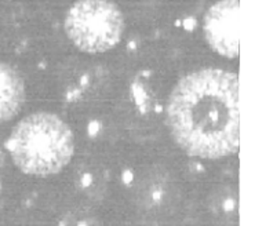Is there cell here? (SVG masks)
Returning <instances> with one entry per match:
<instances>
[{"mask_svg": "<svg viewBox=\"0 0 255 226\" xmlns=\"http://www.w3.org/2000/svg\"><path fill=\"white\" fill-rule=\"evenodd\" d=\"M166 120L188 155L208 160L235 155L240 145L238 75L222 69L186 75L168 97Z\"/></svg>", "mask_w": 255, "mask_h": 226, "instance_id": "obj_1", "label": "cell"}, {"mask_svg": "<svg viewBox=\"0 0 255 226\" xmlns=\"http://www.w3.org/2000/svg\"><path fill=\"white\" fill-rule=\"evenodd\" d=\"M6 148L24 174L48 177L62 171L73 157L75 138L71 127L57 114H29L12 128Z\"/></svg>", "mask_w": 255, "mask_h": 226, "instance_id": "obj_2", "label": "cell"}, {"mask_svg": "<svg viewBox=\"0 0 255 226\" xmlns=\"http://www.w3.org/2000/svg\"><path fill=\"white\" fill-rule=\"evenodd\" d=\"M65 32L84 53H105L122 40L125 17L109 0H77L66 12Z\"/></svg>", "mask_w": 255, "mask_h": 226, "instance_id": "obj_3", "label": "cell"}, {"mask_svg": "<svg viewBox=\"0 0 255 226\" xmlns=\"http://www.w3.org/2000/svg\"><path fill=\"white\" fill-rule=\"evenodd\" d=\"M240 3L239 0H220L204 15L203 32L215 53L226 58L239 55Z\"/></svg>", "mask_w": 255, "mask_h": 226, "instance_id": "obj_4", "label": "cell"}, {"mask_svg": "<svg viewBox=\"0 0 255 226\" xmlns=\"http://www.w3.org/2000/svg\"><path fill=\"white\" fill-rule=\"evenodd\" d=\"M24 101V80L14 68L0 62V123L14 119L21 111Z\"/></svg>", "mask_w": 255, "mask_h": 226, "instance_id": "obj_5", "label": "cell"}, {"mask_svg": "<svg viewBox=\"0 0 255 226\" xmlns=\"http://www.w3.org/2000/svg\"><path fill=\"white\" fill-rule=\"evenodd\" d=\"M143 200L146 202L148 207H157L166 195V173H163L160 168L146 173L143 179Z\"/></svg>", "mask_w": 255, "mask_h": 226, "instance_id": "obj_6", "label": "cell"}]
</instances>
